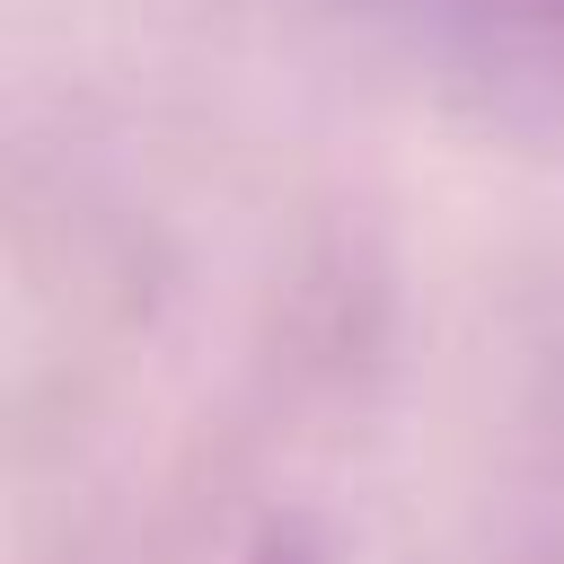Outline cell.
I'll return each mask as SVG.
<instances>
[{
    "mask_svg": "<svg viewBox=\"0 0 564 564\" xmlns=\"http://www.w3.org/2000/svg\"><path fill=\"white\" fill-rule=\"evenodd\" d=\"M405 9H423L441 35H467L494 62L564 79V0H405Z\"/></svg>",
    "mask_w": 564,
    "mask_h": 564,
    "instance_id": "6da1fadb",
    "label": "cell"
},
{
    "mask_svg": "<svg viewBox=\"0 0 564 564\" xmlns=\"http://www.w3.org/2000/svg\"><path fill=\"white\" fill-rule=\"evenodd\" d=\"M247 564H317V555H308V546H291V538H264Z\"/></svg>",
    "mask_w": 564,
    "mask_h": 564,
    "instance_id": "7a4b0ae2",
    "label": "cell"
}]
</instances>
